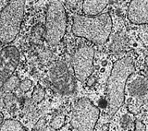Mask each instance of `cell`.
<instances>
[{"mask_svg":"<svg viewBox=\"0 0 148 131\" xmlns=\"http://www.w3.org/2000/svg\"><path fill=\"white\" fill-rule=\"evenodd\" d=\"M133 71L134 65L131 57H123L114 64L108 81V106L110 116H112L121 107L124 102L126 81Z\"/></svg>","mask_w":148,"mask_h":131,"instance_id":"obj_1","label":"cell"},{"mask_svg":"<svg viewBox=\"0 0 148 131\" xmlns=\"http://www.w3.org/2000/svg\"><path fill=\"white\" fill-rule=\"evenodd\" d=\"M112 30V20L108 13L94 17L75 16L73 18L72 32L96 44H104Z\"/></svg>","mask_w":148,"mask_h":131,"instance_id":"obj_2","label":"cell"},{"mask_svg":"<svg viewBox=\"0 0 148 131\" xmlns=\"http://www.w3.org/2000/svg\"><path fill=\"white\" fill-rule=\"evenodd\" d=\"M24 1L9 2L0 11V42L8 44L15 40L24 15Z\"/></svg>","mask_w":148,"mask_h":131,"instance_id":"obj_3","label":"cell"},{"mask_svg":"<svg viewBox=\"0 0 148 131\" xmlns=\"http://www.w3.org/2000/svg\"><path fill=\"white\" fill-rule=\"evenodd\" d=\"M45 38L51 46L58 45L67 29V13L58 1L50 2L46 9Z\"/></svg>","mask_w":148,"mask_h":131,"instance_id":"obj_4","label":"cell"},{"mask_svg":"<svg viewBox=\"0 0 148 131\" xmlns=\"http://www.w3.org/2000/svg\"><path fill=\"white\" fill-rule=\"evenodd\" d=\"M99 109L88 99L79 100L73 106L71 124L74 131H94Z\"/></svg>","mask_w":148,"mask_h":131,"instance_id":"obj_5","label":"cell"},{"mask_svg":"<svg viewBox=\"0 0 148 131\" xmlns=\"http://www.w3.org/2000/svg\"><path fill=\"white\" fill-rule=\"evenodd\" d=\"M49 78L55 90L62 94H71L75 90L73 69L65 62L55 63L49 72Z\"/></svg>","mask_w":148,"mask_h":131,"instance_id":"obj_6","label":"cell"},{"mask_svg":"<svg viewBox=\"0 0 148 131\" xmlns=\"http://www.w3.org/2000/svg\"><path fill=\"white\" fill-rule=\"evenodd\" d=\"M95 50L90 46L83 45L78 48L72 57V69L75 78L82 82L89 78L94 69Z\"/></svg>","mask_w":148,"mask_h":131,"instance_id":"obj_7","label":"cell"},{"mask_svg":"<svg viewBox=\"0 0 148 131\" xmlns=\"http://www.w3.org/2000/svg\"><path fill=\"white\" fill-rule=\"evenodd\" d=\"M20 54L16 47L8 46L0 51V90L18 67Z\"/></svg>","mask_w":148,"mask_h":131,"instance_id":"obj_8","label":"cell"},{"mask_svg":"<svg viewBox=\"0 0 148 131\" xmlns=\"http://www.w3.org/2000/svg\"><path fill=\"white\" fill-rule=\"evenodd\" d=\"M128 16L130 20L136 24L148 23V1L135 0L129 6Z\"/></svg>","mask_w":148,"mask_h":131,"instance_id":"obj_9","label":"cell"},{"mask_svg":"<svg viewBox=\"0 0 148 131\" xmlns=\"http://www.w3.org/2000/svg\"><path fill=\"white\" fill-rule=\"evenodd\" d=\"M108 3L109 1L106 0H86L83 1L82 10L88 17L97 16L101 11L104 10Z\"/></svg>","mask_w":148,"mask_h":131,"instance_id":"obj_10","label":"cell"},{"mask_svg":"<svg viewBox=\"0 0 148 131\" xmlns=\"http://www.w3.org/2000/svg\"><path fill=\"white\" fill-rule=\"evenodd\" d=\"M130 94L134 96L143 95L148 92V79L143 77H138L129 85Z\"/></svg>","mask_w":148,"mask_h":131,"instance_id":"obj_11","label":"cell"},{"mask_svg":"<svg viewBox=\"0 0 148 131\" xmlns=\"http://www.w3.org/2000/svg\"><path fill=\"white\" fill-rule=\"evenodd\" d=\"M18 98L14 94H12V93H7L6 95L2 97V99H0V101H1V104L0 105L12 111L17 108V105L18 104Z\"/></svg>","mask_w":148,"mask_h":131,"instance_id":"obj_12","label":"cell"},{"mask_svg":"<svg viewBox=\"0 0 148 131\" xmlns=\"http://www.w3.org/2000/svg\"><path fill=\"white\" fill-rule=\"evenodd\" d=\"M0 131H24L20 122L15 120H7L2 124Z\"/></svg>","mask_w":148,"mask_h":131,"instance_id":"obj_13","label":"cell"},{"mask_svg":"<svg viewBox=\"0 0 148 131\" xmlns=\"http://www.w3.org/2000/svg\"><path fill=\"white\" fill-rule=\"evenodd\" d=\"M20 79L17 76H12L9 78L8 81H6V83L4 84V86L2 87L3 89V92H8L9 93L10 91H12L14 89H16L18 85H20Z\"/></svg>","mask_w":148,"mask_h":131,"instance_id":"obj_14","label":"cell"},{"mask_svg":"<svg viewBox=\"0 0 148 131\" xmlns=\"http://www.w3.org/2000/svg\"><path fill=\"white\" fill-rule=\"evenodd\" d=\"M45 28L40 24L36 25L32 31V41L34 42L35 44H38L42 40V38H43V36H45Z\"/></svg>","mask_w":148,"mask_h":131,"instance_id":"obj_15","label":"cell"},{"mask_svg":"<svg viewBox=\"0 0 148 131\" xmlns=\"http://www.w3.org/2000/svg\"><path fill=\"white\" fill-rule=\"evenodd\" d=\"M125 39L121 36H117L115 37L112 44H110V49L115 51V52H118V51L122 50L123 47L125 46Z\"/></svg>","mask_w":148,"mask_h":131,"instance_id":"obj_16","label":"cell"},{"mask_svg":"<svg viewBox=\"0 0 148 131\" xmlns=\"http://www.w3.org/2000/svg\"><path fill=\"white\" fill-rule=\"evenodd\" d=\"M45 95V90L40 86H37L34 88V91H32V101L34 102H40L44 100Z\"/></svg>","mask_w":148,"mask_h":131,"instance_id":"obj_17","label":"cell"},{"mask_svg":"<svg viewBox=\"0 0 148 131\" xmlns=\"http://www.w3.org/2000/svg\"><path fill=\"white\" fill-rule=\"evenodd\" d=\"M65 123V115L63 114H58L51 121V128L54 129H59Z\"/></svg>","mask_w":148,"mask_h":131,"instance_id":"obj_18","label":"cell"},{"mask_svg":"<svg viewBox=\"0 0 148 131\" xmlns=\"http://www.w3.org/2000/svg\"><path fill=\"white\" fill-rule=\"evenodd\" d=\"M39 57L44 61H51L53 59V55L49 50H46L43 47L41 52H39Z\"/></svg>","mask_w":148,"mask_h":131,"instance_id":"obj_19","label":"cell"},{"mask_svg":"<svg viewBox=\"0 0 148 131\" xmlns=\"http://www.w3.org/2000/svg\"><path fill=\"white\" fill-rule=\"evenodd\" d=\"M32 85V81H30V79H24V81H22L20 82V85H18V87H20V89L22 91H28L31 89Z\"/></svg>","mask_w":148,"mask_h":131,"instance_id":"obj_20","label":"cell"},{"mask_svg":"<svg viewBox=\"0 0 148 131\" xmlns=\"http://www.w3.org/2000/svg\"><path fill=\"white\" fill-rule=\"evenodd\" d=\"M46 127V120L45 118H41L34 126L32 131H44Z\"/></svg>","mask_w":148,"mask_h":131,"instance_id":"obj_21","label":"cell"},{"mask_svg":"<svg viewBox=\"0 0 148 131\" xmlns=\"http://www.w3.org/2000/svg\"><path fill=\"white\" fill-rule=\"evenodd\" d=\"M135 131H145V127L140 121H136L135 123Z\"/></svg>","mask_w":148,"mask_h":131,"instance_id":"obj_22","label":"cell"},{"mask_svg":"<svg viewBox=\"0 0 148 131\" xmlns=\"http://www.w3.org/2000/svg\"><path fill=\"white\" fill-rule=\"evenodd\" d=\"M99 106L102 107V108H105V107L108 106V101H106V100H101L99 102Z\"/></svg>","mask_w":148,"mask_h":131,"instance_id":"obj_23","label":"cell"},{"mask_svg":"<svg viewBox=\"0 0 148 131\" xmlns=\"http://www.w3.org/2000/svg\"><path fill=\"white\" fill-rule=\"evenodd\" d=\"M3 119H4V117H3V115H2L1 112H0V128H1L2 124L4 123V122H3Z\"/></svg>","mask_w":148,"mask_h":131,"instance_id":"obj_24","label":"cell"},{"mask_svg":"<svg viewBox=\"0 0 148 131\" xmlns=\"http://www.w3.org/2000/svg\"><path fill=\"white\" fill-rule=\"evenodd\" d=\"M145 63H146V66H147V68H148V57H147L146 60H145Z\"/></svg>","mask_w":148,"mask_h":131,"instance_id":"obj_25","label":"cell"}]
</instances>
